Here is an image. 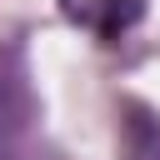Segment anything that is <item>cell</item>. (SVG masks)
Returning a JSON list of instances; mask_svg holds the SVG:
<instances>
[{
	"mask_svg": "<svg viewBox=\"0 0 160 160\" xmlns=\"http://www.w3.org/2000/svg\"><path fill=\"white\" fill-rule=\"evenodd\" d=\"M35 95L25 75H0V160H35Z\"/></svg>",
	"mask_w": 160,
	"mask_h": 160,
	"instance_id": "1",
	"label": "cell"
},
{
	"mask_svg": "<svg viewBox=\"0 0 160 160\" xmlns=\"http://www.w3.org/2000/svg\"><path fill=\"white\" fill-rule=\"evenodd\" d=\"M60 15L80 30H90L100 45H115L125 40L140 15H145V0H60Z\"/></svg>",
	"mask_w": 160,
	"mask_h": 160,
	"instance_id": "2",
	"label": "cell"
},
{
	"mask_svg": "<svg viewBox=\"0 0 160 160\" xmlns=\"http://www.w3.org/2000/svg\"><path fill=\"white\" fill-rule=\"evenodd\" d=\"M130 160H160V120L130 105Z\"/></svg>",
	"mask_w": 160,
	"mask_h": 160,
	"instance_id": "3",
	"label": "cell"
}]
</instances>
